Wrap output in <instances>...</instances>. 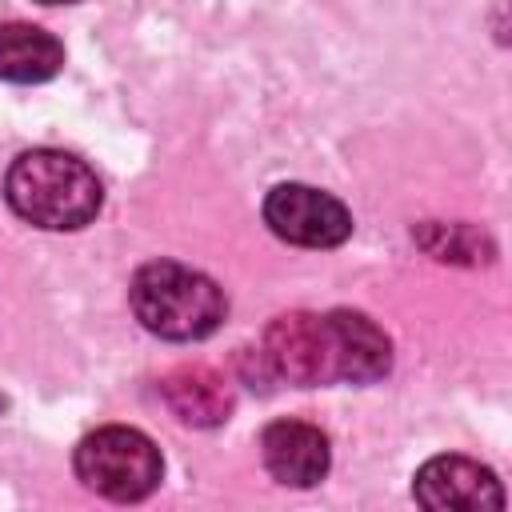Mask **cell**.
Wrapping results in <instances>:
<instances>
[{"label":"cell","mask_w":512,"mask_h":512,"mask_svg":"<svg viewBox=\"0 0 512 512\" xmlns=\"http://www.w3.org/2000/svg\"><path fill=\"white\" fill-rule=\"evenodd\" d=\"M4 196L20 220L48 232H76L96 220L104 188L84 160L60 148H32L12 160Z\"/></svg>","instance_id":"6da1fadb"},{"label":"cell","mask_w":512,"mask_h":512,"mask_svg":"<svg viewBox=\"0 0 512 512\" xmlns=\"http://www.w3.org/2000/svg\"><path fill=\"white\" fill-rule=\"evenodd\" d=\"M132 312L160 340H204L220 328L228 300L212 276L176 264L152 260L132 276Z\"/></svg>","instance_id":"7a4b0ae2"},{"label":"cell","mask_w":512,"mask_h":512,"mask_svg":"<svg viewBox=\"0 0 512 512\" xmlns=\"http://www.w3.org/2000/svg\"><path fill=\"white\" fill-rule=\"evenodd\" d=\"M72 464H76V476L92 492L120 500V504L144 500L148 492H156L164 476L160 448L140 428H128V424H108V428L88 432L76 444Z\"/></svg>","instance_id":"3957f363"},{"label":"cell","mask_w":512,"mask_h":512,"mask_svg":"<svg viewBox=\"0 0 512 512\" xmlns=\"http://www.w3.org/2000/svg\"><path fill=\"white\" fill-rule=\"evenodd\" d=\"M264 224L300 248H336L352 236V212L312 184H276L264 196Z\"/></svg>","instance_id":"277c9868"},{"label":"cell","mask_w":512,"mask_h":512,"mask_svg":"<svg viewBox=\"0 0 512 512\" xmlns=\"http://www.w3.org/2000/svg\"><path fill=\"white\" fill-rule=\"evenodd\" d=\"M264 360L276 376L292 384H328L332 380V352H328V324L312 312L276 316L264 332Z\"/></svg>","instance_id":"5b68a950"},{"label":"cell","mask_w":512,"mask_h":512,"mask_svg":"<svg viewBox=\"0 0 512 512\" xmlns=\"http://www.w3.org/2000/svg\"><path fill=\"white\" fill-rule=\"evenodd\" d=\"M416 500L424 508H460V512H484V508H504V488L492 468L468 460V456H436L416 472L412 484Z\"/></svg>","instance_id":"8992f818"},{"label":"cell","mask_w":512,"mask_h":512,"mask_svg":"<svg viewBox=\"0 0 512 512\" xmlns=\"http://www.w3.org/2000/svg\"><path fill=\"white\" fill-rule=\"evenodd\" d=\"M328 324V352H332V380L372 384L392 368V344L364 312L336 308L324 316Z\"/></svg>","instance_id":"52a82bcc"},{"label":"cell","mask_w":512,"mask_h":512,"mask_svg":"<svg viewBox=\"0 0 512 512\" xmlns=\"http://www.w3.org/2000/svg\"><path fill=\"white\" fill-rule=\"evenodd\" d=\"M260 456H264V468L288 488L320 484L332 464L328 436L304 420H272L260 432Z\"/></svg>","instance_id":"ba28073f"},{"label":"cell","mask_w":512,"mask_h":512,"mask_svg":"<svg viewBox=\"0 0 512 512\" xmlns=\"http://www.w3.org/2000/svg\"><path fill=\"white\" fill-rule=\"evenodd\" d=\"M60 64H64V44L40 24H24V20L0 24V80L40 84L52 80Z\"/></svg>","instance_id":"9c48e42d"},{"label":"cell","mask_w":512,"mask_h":512,"mask_svg":"<svg viewBox=\"0 0 512 512\" xmlns=\"http://www.w3.org/2000/svg\"><path fill=\"white\" fill-rule=\"evenodd\" d=\"M160 388L184 424H220L232 412V392L212 368H176Z\"/></svg>","instance_id":"30bf717a"},{"label":"cell","mask_w":512,"mask_h":512,"mask_svg":"<svg viewBox=\"0 0 512 512\" xmlns=\"http://www.w3.org/2000/svg\"><path fill=\"white\" fill-rule=\"evenodd\" d=\"M40 4H72V0H40Z\"/></svg>","instance_id":"8fae6325"}]
</instances>
